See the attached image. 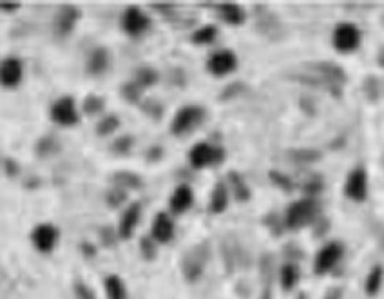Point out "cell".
Returning <instances> with one entry per match:
<instances>
[{"label":"cell","mask_w":384,"mask_h":299,"mask_svg":"<svg viewBox=\"0 0 384 299\" xmlns=\"http://www.w3.org/2000/svg\"><path fill=\"white\" fill-rule=\"evenodd\" d=\"M161 147L160 145H155V147H150V151H149V159H158L161 156Z\"/></svg>","instance_id":"37"},{"label":"cell","mask_w":384,"mask_h":299,"mask_svg":"<svg viewBox=\"0 0 384 299\" xmlns=\"http://www.w3.org/2000/svg\"><path fill=\"white\" fill-rule=\"evenodd\" d=\"M317 203L314 199L304 198L295 201L289 207L286 216H284V223L289 229H303L306 225H310L317 216Z\"/></svg>","instance_id":"1"},{"label":"cell","mask_w":384,"mask_h":299,"mask_svg":"<svg viewBox=\"0 0 384 299\" xmlns=\"http://www.w3.org/2000/svg\"><path fill=\"white\" fill-rule=\"evenodd\" d=\"M113 181H115L116 187H120V189H138L142 185V179L138 178V175H135V173H125V170H122V173H116L115 178H113Z\"/></svg>","instance_id":"26"},{"label":"cell","mask_w":384,"mask_h":299,"mask_svg":"<svg viewBox=\"0 0 384 299\" xmlns=\"http://www.w3.org/2000/svg\"><path fill=\"white\" fill-rule=\"evenodd\" d=\"M377 87H379V85H377V80L375 78L366 80V93H368L370 100L377 98V91H379Z\"/></svg>","instance_id":"36"},{"label":"cell","mask_w":384,"mask_h":299,"mask_svg":"<svg viewBox=\"0 0 384 299\" xmlns=\"http://www.w3.org/2000/svg\"><path fill=\"white\" fill-rule=\"evenodd\" d=\"M140 250L144 258L153 259L156 256V241L150 236H147V238H144L140 241Z\"/></svg>","instance_id":"33"},{"label":"cell","mask_w":384,"mask_h":299,"mask_svg":"<svg viewBox=\"0 0 384 299\" xmlns=\"http://www.w3.org/2000/svg\"><path fill=\"white\" fill-rule=\"evenodd\" d=\"M229 207V187L225 181H218L210 192L209 212L210 214H221Z\"/></svg>","instance_id":"18"},{"label":"cell","mask_w":384,"mask_h":299,"mask_svg":"<svg viewBox=\"0 0 384 299\" xmlns=\"http://www.w3.org/2000/svg\"><path fill=\"white\" fill-rule=\"evenodd\" d=\"M80 10L73 4H64L58 8L55 15V31L60 36H67L73 33L76 22L80 20Z\"/></svg>","instance_id":"13"},{"label":"cell","mask_w":384,"mask_h":299,"mask_svg":"<svg viewBox=\"0 0 384 299\" xmlns=\"http://www.w3.org/2000/svg\"><path fill=\"white\" fill-rule=\"evenodd\" d=\"M49 116L55 124L64 125V127L76 125L78 120H80L78 109H76V102L73 96H60V98L56 100L55 104L51 105Z\"/></svg>","instance_id":"6"},{"label":"cell","mask_w":384,"mask_h":299,"mask_svg":"<svg viewBox=\"0 0 384 299\" xmlns=\"http://www.w3.org/2000/svg\"><path fill=\"white\" fill-rule=\"evenodd\" d=\"M56 241H58V229L55 225L41 223L31 230V243L42 254H49L56 247Z\"/></svg>","instance_id":"9"},{"label":"cell","mask_w":384,"mask_h":299,"mask_svg":"<svg viewBox=\"0 0 384 299\" xmlns=\"http://www.w3.org/2000/svg\"><path fill=\"white\" fill-rule=\"evenodd\" d=\"M104 290L105 299H129L127 287L118 274H109L104 279Z\"/></svg>","instance_id":"19"},{"label":"cell","mask_w":384,"mask_h":299,"mask_svg":"<svg viewBox=\"0 0 384 299\" xmlns=\"http://www.w3.org/2000/svg\"><path fill=\"white\" fill-rule=\"evenodd\" d=\"M384 278V270L383 267H374L370 270L368 278H366V283H364V290L368 296H375L381 290V285H383Z\"/></svg>","instance_id":"25"},{"label":"cell","mask_w":384,"mask_h":299,"mask_svg":"<svg viewBox=\"0 0 384 299\" xmlns=\"http://www.w3.org/2000/svg\"><path fill=\"white\" fill-rule=\"evenodd\" d=\"M136 85H140L142 89L145 87H150L158 82V71L149 67V65H144V67H138L135 71V80H133Z\"/></svg>","instance_id":"22"},{"label":"cell","mask_w":384,"mask_h":299,"mask_svg":"<svg viewBox=\"0 0 384 299\" xmlns=\"http://www.w3.org/2000/svg\"><path fill=\"white\" fill-rule=\"evenodd\" d=\"M344 195L354 201H363L368 195V176L363 167H357L348 175L344 184Z\"/></svg>","instance_id":"11"},{"label":"cell","mask_w":384,"mask_h":299,"mask_svg":"<svg viewBox=\"0 0 384 299\" xmlns=\"http://www.w3.org/2000/svg\"><path fill=\"white\" fill-rule=\"evenodd\" d=\"M205 120V109L200 105H183L181 109L176 111L172 124H170V133L174 136H183L200 125Z\"/></svg>","instance_id":"2"},{"label":"cell","mask_w":384,"mask_h":299,"mask_svg":"<svg viewBox=\"0 0 384 299\" xmlns=\"http://www.w3.org/2000/svg\"><path fill=\"white\" fill-rule=\"evenodd\" d=\"M238 67V56L232 49H220L207 60V71L214 76H225Z\"/></svg>","instance_id":"10"},{"label":"cell","mask_w":384,"mask_h":299,"mask_svg":"<svg viewBox=\"0 0 384 299\" xmlns=\"http://www.w3.org/2000/svg\"><path fill=\"white\" fill-rule=\"evenodd\" d=\"M120 25L125 35L140 36L150 27V19L144 10L138 5H129L125 8L120 16Z\"/></svg>","instance_id":"4"},{"label":"cell","mask_w":384,"mask_h":299,"mask_svg":"<svg viewBox=\"0 0 384 299\" xmlns=\"http://www.w3.org/2000/svg\"><path fill=\"white\" fill-rule=\"evenodd\" d=\"M140 218H142V205L138 203V201H133V203L122 212L120 223H118V236H120L122 239L133 238L136 227H138V223H140Z\"/></svg>","instance_id":"14"},{"label":"cell","mask_w":384,"mask_h":299,"mask_svg":"<svg viewBox=\"0 0 384 299\" xmlns=\"http://www.w3.org/2000/svg\"><path fill=\"white\" fill-rule=\"evenodd\" d=\"M24 76V65H22L21 58L16 56H5L0 65V82L5 89H13L22 82Z\"/></svg>","instance_id":"12"},{"label":"cell","mask_w":384,"mask_h":299,"mask_svg":"<svg viewBox=\"0 0 384 299\" xmlns=\"http://www.w3.org/2000/svg\"><path fill=\"white\" fill-rule=\"evenodd\" d=\"M225 159V151L220 145H212L209 142L196 144L189 153V162L194 169H205L210 165H220Z\"/></svg>","instance_id":"3"},{"label":"cell","mask_w":384,"mask_h":299,"mask_svg":"<svg viewBox=\"0 0 384 299\" xmlns=\"http://www.w3.org/2000/svg\"><path fill=\"white\" fill-rule=\"evenodd\" d=\"M109 67V51L98 45L95 49L91 51L89 56H87V62H85V71L89 73L91 76H98L102 75L105 69Z\"/></svg>","instance_id":"17"},{"label":"cell","mask_w":384,"mask_h":299,"mask_svg":"<svg viewBox=\"0 0 384 299\" xmlns=\"http://www.w3.org/2000/svg\"><path fill=\"white\" fill-rule=\"evenodd\" d=\"M145 113L150 115V118H160L161 113H163V109H161L160 104H156L155 100H149L147 105H145Z\"/></svg>","instance_id":"34"},{"label":"cell","mask_w":384,"mask_h":299,"mask_svg":"<svg viewBox=\"0 0 384 299\" xmlns=\"http://www.w3.org/2000/svg\"><path fill=\"white\" fill-rule=\"evenodd\" d=\"M21 8V4H2V11L4 13H13V11H16Z\"/></svg>","instance_id":"38"},{"label":"cell","mask_w":384,"mask_h":299,"mask_svg":"<svg viewBox=\"0 0 384 299\" xmlns=\"http://www.w3.org/2000/svg\"><path fill=\"white\" fill-rule=\"evenodd\" d=\"M120 93L127 102H131V104H138V102L142 100V93H144V89H142L140 85H136L135 82H129V84L122 85Z\"/></svg>","instance_id":"30"},{"label":"cell","mask_w":384,"mask_h":299,"mask_svg":"<svg viewBox=\"0 0 384 299\" xmlns=\"http://www.w3.org/2000/svg\"><path fill=\"white\" fill-rule=\"evenodd\" d=\"M343 245L339 243V241H330V243H326L323 247V249L317 252V256H315V261H314V270L315 274H326V272H330V270L334 269L335 265L339 263V259L343 258Z\"/></svg>","instance_id":"8"},{"label":"cell","mask_w":384,"mask_h":299,"mask_svg":"<svg viewBox=\"0 0 384 299\" xmlns=\"http://www.w3.org/2000/svg\"><path fill=\"white\" fill-rule=\"evenodd\" d=\"M218 13H220L221 20L230 25H240L245 22V10L238 4H220Z\"/></svg>","instance_id":"20"},{"label":"cell","mask_w":384,"mask_h":299,"mask_svg":"<svg viewBox=\"0 0 384 299\" xmlns=\"http://www.w3.org/2000/svg\"><path fill=\"white\" fill-rule=\"evenodd\" d=\"M58 142L55 138H51V136H44V138L38 140V144H36V155L41 156V158H47V156L55 155L58 153Z\"/></svg>","instance_id":"29"},{"label":"cell","mask_w":384,"mask_h":299,"mask_svg":"<svg viewBox=\"0 0 384 299\" xmlns=\"http://www.w3.org/2000/svg\"><path fill=\"white\" fill-rule=\"evenodd\" d=\"M192 203H194V192L187 184L178 185L169 198V209L172 214H183L192 207Z\"/></svg>","instance_id":"16"},{"label":"cell","mask_w":384,"mask_h":299,"mask_svg":"<svg viewBox=\"0 0 384 299\" xmlns=\"http://www.w3.org/2000/svg\"><path fill=\"white\" fill-rule=\"evenodd\" d=\"M207 263V249L203 245H196L194 249H190L187 254L183 256L181 261V272L183 278L190 283H194L203 274V267Z\"/></svg>","instance_id":"7"},{"label":"cell","mask_w":384,"mask_h":299,"mask_svg":"<svg viewBox=\"0 0 384 299\" xmlns=\"http://www.w3.org/2000/svg\"><path fill=\"white\" fill-rule=\"evenodd\" d=\"M324 299H341V289H332Z\"/></svg>","instance_id":"39"},{"label":"cell","mask_w":384,"mask_h":299,"mask_svg":"<svg viewBox=\"0 0 384 299\" xmlns=\"http://www.w3.org/2000/svg\"><path fill=\"white\" fill-rule=\"evenodd\" d=\"M216 36H218V27L214 24H205L192 33L190 40L198 45H209L214 42Z\"/></svg>","instance_id":"21"},{"label":"cell","mask_w":384,"mask_h":299,"mask_svg":"<svg viewBox=\"0 0 384 299\" xmlns=\"http://www.w3.org/2000/svg\"><path fill=\"white\" fill-rule=\"evenodd\" d=\"M150 238L160 245L169 243L170 239L174 238V223L167 212H158L155 216L150 225Z\"/></svg>","instance_id":"15"},{"label":"cell","mask_w":384,"mask_h":299,"mask_svg":"<svg viewBox=\"0 0 384 299\" xmlns=\"http://www.w3.org/2000/svg\"><path fill=\"white\" fill-rule=\"evenodd\" d=\"M280 281L284 290L294 289L295 285H297V281H300V270H297V267L292 263L283 265L280 272Z\"/></svg>","instance_id":"23"},{"label":"cell","mask_w":384,"mask_h":299,"mask_svg":"<svg viewBox=\"0 0 384 299\" xmlns=\"http://www.w3.org/2000/svg\"><path fill=\"white\" fill-rule=\"evenodd\" d=\"M118 127H120V118H118V116L116 115L104 116V118L98 122V125H96V135L109 136V135H113Z\"/></svg>","instance_id":"27"},{"label":"cell","mask_w":384,"mask_h":299,"mask_svg":"<svg viewBox=\"0 0 384 299\" xmlns=\"http://www.w3.org/2000/svg\"><path fill=\"white\" fill-rule=\"evenodd\" d=\"M334 47L341 53H350L359 47L361 44V31L359 27L352 22H341L335 25L334 35H332Z\"/></svg>","instance_id":"5"},{"label":"cell","mask_w":384,"mask_h":299,"mask_svg":"<svg viewBox=\"0 0 384 299\" xmlns=\"http://www.w3.org/2000/svg\"><path fill=\"white\" fill-rule=\"evenodd\" d=\"M229 185L234 190V196L238 201H247L250 198V190L247 187V184H245L243 176L238 175L236 170H232L229 175Z\"/></svg>","instance_id":"24"},{"label":"cell","mask_w":384,"mask_h":299,"mask_svg":"<svg viewBox=\"0 0 384 299\" xmlns=\"http://www.w3.org/2000/svg\"><path fill=\"white\" fill-rule=\"evenodd\" d=\"M104 107H105L104 96H98V95H87L84 100V104H82V109H84V113L89 116L102 113Z\"/></svg>","instance_id":"28"},{"label":"cell","mask_w":384,"mask_h":299,"mask_svg":"<svg viewBox=\"0 0 384 299\" xmlns=\"http://www.w3.org/2000/svg\"><path fill=\"white\" fill-rule=\"evenodd\" d=\"M125 199H127V190L120 189V187H115L107 192V205L111 209H116L118 205L124 203Z\"/></svg>","instance_id":"32"},{"label":"cell","mask_w":384,"mask_h":299,"mask_svg":"<svg viewBox=\"0 0 384 299\" xmlns=\"http://www.w3.org/2000/svg\"><path fill=\"white\" fill-rule=\"evenodd\" d=\"M4 170L8 176H16L19 175V165L13 158H4Z\"/></svg>","instance_id":"35"},{"label":"cell","mask_w":384,"mask_h":299,"mask_svg":"<svg viewBox=\"0 0 384 299\" xmlns=\"http://www.w3.org/2000/svg\"><path fill=\"white\" fill-rule=\"evenodd\" d=\"M133 144H135L133 136L124 135V136H120V138H116L115 142H113V147H111V151H113V153H116V155H127V153L133 149Z\"/></svg>","instance_id":"31"},{"label":"cell","mask_w":384,"mask_h":299,"mask_svg":"<svg viewBox=\"0 0 384 299\" xmlns=\"http://www.w3.org/2000/svg\"><path fill=\"white\" fill-rule=\"evenodd\" d=\"M379 65H383L384 67V47L379 51Z\"/></svg>","instance_id":"40"}]
</instances>
